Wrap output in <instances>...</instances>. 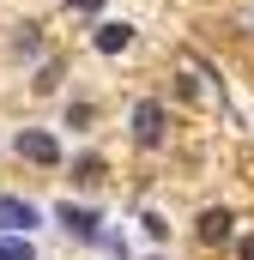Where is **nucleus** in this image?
<instances>
[{
	"instance_id": "obj_1",
	"label": "nucleus",
	"mask_w": 254,
	"mask_h": 260,
	"mask_svg": "<svg viewBox=\"0 0 254 260\" xmlns=\"http://www.w3.org/2000/svg\"><path fill=\"white\" fill-rule=\"evenodd\" d=\"M12 151H18L24 164H37V170H55V164H61L55 133H43V127H18V133H12Z\"/></svg>"
},
{
	"instance_id": "obj_2",
	"label": "nucleus",
	"mask_w": 254,
	"mask_h": 260,
	"mask_svg": "<svg viewBox=\"0 0 254 260\" xmlns=\"http://www.w3.org/2000/svg\"><path fill=\"white\" fill-rule=\"evenodd\" d=\"M164 121H170V115H164V103H157V97L133 103V139H139L145 151H157V145H164Z\"/></svg>"
},
{
	"instance_id": "obj_3",
	"label": "nucleus",
	"mask_w": 254,
	"mask_h": 260,
	"mask_svg": "<svg viewBox=\"0 0 254 260\" xmlns=\"http://www.w3.org/2000/svg\"><path fill=\"white\" fill-rule=\"evenodd\" d=\"M55 224H61L67 236H79V242H97V236H103V230H97L103 218H97L91 206H73V200H61V206H55Z\"/></svg>"
},
{
	"instance_id": "obj_4",
	"label": "nucleus",
	"mask_w": 254,
	"mask_h": 260,
	"mask_svg": "<svg viewBox=\"0 0 254 260\" xmlns=\"http://www.w3.org/2000/svg\"><path fill=\"white\" fill-rule=\"evenodd\" d=\"M91 43H97V55H121V49H133V24H115V18H103V24L91 30Z\"/></svg>"
},
{
	"instance_id": "obj_5",
	"label": "nucleus",
	"mask_w": 254,
	"mask_h": 260,
	"mask_svg": "<svg viewBox=\"0 0 254 260\" xmlns=\"http://www.w3.org/2000/svg\"><path fill=\"white\" fill-rule=\"evenodd\" d=\"M0 224H6L12 236H24V230L37 224V206H30V200H18V194H6V200H0Z\"/></svg>"
},
{
	"instance_id": "obj_6",
	"label": "nucleus",
	"mask_w": 254,
	"mask_h": 260,
	"mask_svg": "<svg viewBox=\"0 0 254 260\" xmlns=\"http://www.w3.org/2000/svg\"><path fill=\"white\" fill-rule=\"evenodd\" d=\"M230 230H236V218L224 206H206L200 212V242H230Z\"/></svg>"
},
{
	"instance_id": "obj_7",
	"label": "nucleus",
	"mask_w": 254,
	"mask_h": 260,
	"mask_svg": "<svg viewBox=\"0 0 254 260\" xmlns=\"http://www.w3.org/2000/svg\"><path fill=\"white\" fill-rule=\"evenodd\" d=\"M103 176H109V170H103V157H91V151H85V157H73V182H79V188H97Z\"/></svg>"
},
{
	"instance_id": "obj_8",
	"label": "nucleus",
	"mask_w": 254,
	"mask_h": 260,
	"mask_svg": "<svg viewBox=\"0 0 254 260\" xmlns=\"http://www.w3.org/2000/svg\"><path fill=\"white\" fill-rule=\"evenodd\" d=\"M61 73H67L61 61H43V73H37V79H30V85H37V91H43V97H49V91H55V85H61Z\"/></svg>"
},
{
	"instance_id": "obj_9",
	"label": "nucleus",
	"mask_w": 254,
	"mask_h": 260,
	"mask_svg": "<svg viewBox=\"0 0 254 260\" xmlns=\"http://www.w3.org/2000/svg\"><path fill=\"white\" fill-rule=\"evenodd\" d=\"M0 260H37V248L18 242V236H6V242H0Z\"/></svg>"
},
{
	"instance_id": "obj_10",
	"label": "nucleus",
	"mask_w": 254,
	"mask_h": 260,
	"mask_svg": "<svg viewBox=\"0 0 254 260\" xmlns=\"http://www.w3.org/2000/svg\"><path fill=\"white\" fill-rule=\"evenodd\" d=\"M12 49H18V55H30V61H37V55H43V37H37V30H30V24H24V30H18V43H12Z\"/></svg>"
},
{
	"instance_id": "obj_11",
	"label": "nucleus",
	"mask_w": 254,
	"mask_h": 260,
	"mask_svg": "<svg viewBox=\"0 0 254 260\" xmlns=\"http://www.w3.org/2000/svg\"><path fill=\"white\" fill-rule=\"evenodd\" d=\"M91 115H97V109H91V103H73V109H67V127H85V121H91Z\"/></svg>"
},
{
	"instance_id": "obj_12",
	"label": "nucleus",
	"mask_w": 254,
	"mask_h": 260,
	"mask_svg": "<svg viewBox=\"0 0 254 260\" xmlns=\"http://www.w3.org/2000/svg\"><path fill=\"white\" fill-rule=\"evenodd\" d=\"M145 236H151V242H164V236H170V224H164L157 212H145Z\"/></svg>"
},
{
	"instance_id": "obj_13",
	"label": "nucleus",
	"mask_w": 254,
	"mask_h": 260,
	"mask_svg": "<svg viewBox=\"0 0 254 260\" xmlns=\"http://www.w3.org/2000/svg\"><path fill=\"white\" fill-rule=\"evenodd\" d=\"M67 6H73V12H85V18H91V12H103V0H67Z\"/></svg>"
},
{
	"instance_id": "obj_14",
	"label": "nucleus",
	"mask_w": 254,
	"mask_h": 260,
	"mask_svg": "<svg viewBox=\"0 0 254 260\" xmlns=\"http://www.w3.org/2000/svg\"><path fill=\"white\" fill-rule=\"evenodd\" d=\"M236 254H242V260H254V236H242V242H236Z\"/></svg>"
}]
</instances>
